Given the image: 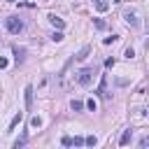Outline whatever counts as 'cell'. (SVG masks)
Listing matches in <instances>:
<instances>
[{"label": "cell", "mask_w": 149, "mask_h": 149, "mask_svg": "<svg viewBox=\"0 0 149 149\" xmlns=\"http://www.w3.org/2000/svg\"><path fill=\"white\" fill-rule=\"evenodd\" d=\"M74 74H77V84H79V86H88L91 79H93V74H95V70H93V68H81V70L74 72Z\"/></svg>", "instance_id": "obj_1"}, {"label": "cell", "mask_w": 149, "mask_h": 149, "mask_svg": "<svg viewBox=\"0 0 149 149\" xmlns=\"http://www.w3.org/2000/svg\"><path fill=\"white\" fill-rule=\"evenodd\" d=\"M5 26H7V30L14 33V35L23 30V21H21L19 16H7V19H5Z\"/></svg>", "instance_id": "obj_2"}, {"label": "cell", "mask_w": 149, "mask_h": 149, "mask_svg": "<svg viewBox=\"0 0 149 149\" xmlns=\"http://www.w3.org/2000/svg\"><path fill=\"white\" fill-rule=\"evenodd\" d=\"M95 93H98L100 98H105V100H109V98H112V95L107 93V77H105V74H102V79H100V86H98V91H95Z\"/></svg>", "instance_id": "obj_3"}, {"label": "cell", "mask_w": 149, "mask_h": 149, "mask_svg": "<svg viewBox=\"0 0 149 149\" xmlns=\"http://www.w3.org/2000/svg\"><path fill=\"white\" fill-rule=\"evenodd\" d=\"M123 19H126V23H128L130 28H137V26H140V21H137V14H135V12H130V9L123 14Z\"/></svg>", "instance_id": "obj_4"}, {"label": "cell", "mask_w": 149, "mask_h": 149, "mask_svg": "<svg viewBox=\"0 0 149 149\" xmlns=\"http://www.w3.org/2000/svg\"><path fill=\"white\" fill-rule=\"evenodd\" d=\"M23 98H26V109H30L33 107V86L30 84L23 88Z\"/></svg>", "instance_id": "obj_5"}, {"label": "cell", "mask_w": 149, "mask_h": 149, "mask_svg": "<svg viewBox=\"0 0 149 149\" xmlns=\"http://www.w3.org/2000/svg\"><path fill=\"white\" fill-rule=\"evenodd\" d=\"M49 21H51V23H54L58 30H63V28H65V21H63L61 16H56V14H49Z\"/></svg>", "instance_id": "obj_6"}, {"label": "cell", "mask_w": 149, "mask_h": 149, "mask_svg": "<svg viewBox=\"0 0 149 149\" xmlns=\"http://www.w3.org/2000/svg\"><path fill=\"white\" fill-rule=\"evenodd\" d=\"M130 140H133V130L128 128V130H123V135H121L119 144H121V147H126V144H130Z\"/></svg>", "instance_id": "obj_7"}, {"label": "cell", "mask_w": 149, "mask_h": 149, "mask_svg": "<svg viewBox=\"0 0 149 149\" xmlns=\"http://www.w3.org/2000/svg\"><path fill=\"white\" fill-rule=\"evenodd\" d=\"M88 54H91V47L86 44V47H81V49H79V51L74 54V58H77V61H84V58H86Z\"/></svg>", "instance_id": "obj_8"}, {"label": "cell", "mask_w": 149, "mask_h": 149, "mask_svg": "<svg viewBox=\"0 0 149 149\" xmlns=\"http://www.w3.org/2000/svg\"><path fill=\"white\" fill-rule=\"evenodd\" d=\"M19 123H21V112H19V114H14V116H12V121H9V128H7V133H12V130H14V128H16V126H19Z\"/></svg>", "instance_id": "obj_9"}, {"label": "cell", "mask_w": 149, "mask_h": 149, "mask_svg": "<svg viewBox=\"0 0 149 149\" xmlns=\"http://www.w3.org/2000/svg\"><path fill=\"white\" fill-rule=\"evenodd\" d=\"M93 5H95V9H98V12H107V7H109L105 0H93Z\"/></svg>", "instance_id": "obj_10"}, {"label": "cell", "mask_w": 149, "mask_h": 149, "mask_svg": "<svg viewBox=\"0 0 149 149\" xmlns=\"http://www.w3.org/2000/svg\"><path fill=\"white\" fill-rule=\"evenodd\" d=\"M26 140H28V133H23V135H21V137H19V140L14 142V149H21V147L26 144Z\"/></svg>", "instance_id": "obj_11"}, {"label": "cell", "mask_w": 149, "mask_h": 149, "mask_svg": "<svg viewBox=\"0 0 149 149\" xmlns=\"http://www.w3.org/2000/svg\"><path fill=\"white\" fill-rule=\"evenodd\" d=\"M84 144H88V147H95V144H98V137H95V135H88V137H84Z\"/></svg>", "instance_id": "obj_12"}, {"label": "cell", "mask_w": 149, "mask_h": 149, "mask_svg": "<svg viewBox=\"0 0 149 149\" xmlns=\"http://www.w3.org/2000/svg\"><path fill=\"white\" fill-rule=\"evenodd\" d=\"M93 26H95L98 30H105V28H107V23H105L102 19H93Z\"/></svg>", "instance_id": "obj_13"}, {"label": "cell", "mask_w": 149, "mask_h": 149, "mask_svg": "<svg viewBox=\"0 0 149 149\" xmlns=\"http://www.w3.org/2000/svg\"><path fill=\"white\" fill-rule=\"evenodd\" d=\"M72 109H74V112H81V109H84V102H81V100H72Z\"/></svg>", "instance_id": "obj_14"}, {"label": "cell", "mask_w": 149, "mask_h": 149, "mask_svg": "<svg viewBox=\"0 0 149 149\" xmlns=\"http://www.w3.org/2000/svg\"><path fill=\"white\" fill-rule=\"evenodd\" d=\"M40 126H42V119L40 116H33L30 119V128H40Z\"/></svg>", "instance_id": "obj_15"}, {"label": "cell", "mask_w": 149, "mask_h": 149, "mask_svg": "<svg viewBox=\"0 0 149 149\" xmlns=\"http://www.w3.org/2000/svg\"><path fill=\"white\" fill-rule=\"evenodd\" d=\"M14 54H16V56H14L16 63H21V61H23V49H14Z\"/></svg>", "instance_id": "obj_16"}, {"label": "cell", "mask_w": 149, "mask_h": 149, "mask_svg": "<svg viewBox=\"0 0 149 149\" xmlns=\"http://www.w3.org/2000/svg\"><path fill=\"white\" fill-rule=\"evenodd\" d=\"M61 144H63V147H70V144H72V137L63 135V137H61Z\"/></svg>", "instance_id": "obj_17"}, {"label": "cell", "mask_w": 149, "mask_h": 149, "mask_svg": "<svg viewBox=\"0 0 149 149\" xmlns=\"http://www.w3.org/2000/svg\"><path fill=\"white\" fill-rule=\"evenodd\" d=\"M51 40H54V42H61V40H63V33H61V30H56V33L51 35Z\"/></svg>", "instance_id": "obj_18"}, {"label": "cell", "mask_w": 149, "mask_h": 149, "mask_svg": "<svg viewBox=\"0 0 149 149\" xmlns=\"http://www.w3.org/2000/svg\"><path fill=\"white\" fill-rule=\"evenodd\" d=\"M86 107H88V109H91V112H95V107H98V105H95V100H93V98H91V100H86Z\"/></svg>", "instance_id": "obj_19"}, {"label": "cell", "mask_w": 149, "mask_h": 149, "mask_svg": "<svg viewBox=\"0 0 149 149\" xmlns=\"http://www.w3.org/2000/svg\"><path fill=\"white\" fill-rule=\"evenodd\" d=\"M72 144H74V147H81V144H84V137H79V135L72 137Z\"/></svg>", "instance_id": "obj_20"}, {"label": "cell", "mask_w": 149, "mask_h": 149, "mask_svg": "<svg viewBox=\"0 0 149 149\" xmlns=\"http://www.w3.org/2000/svg\"><path fill=\"white\" fill-rule=\"evenodd\" d=\"M123 56H126V58H133V56H135V51H133V47H128V49H126V54H123Z\"/></svg>", "instance_id": "obj_21"}, {"label": "cell", "mask_w": 149, "mask_h": 149, "mask_svg": "<svg viewBox=\"0 0 149 149\" xmlns=\"http://www.w3.org/2000/svg\"><path fill=\"white\" fill-rule=\"evenodd\" d=\"M147 144H149V137H147V135H144V137H142V140H140V147H142V149H144V147H147Z\"/></svg>", "instance_id": "obj_22"}, {"label": "cell", "mask_w": 149, "mask_h": 149, "mask_svg": "<svg viewBox=\"0 0 149 149\" xmlns=\"http://www.w3.org/2000/svg\"><path fill=\"white\" fill-rule=\"evenodd\" d=\"M7 65H9V61H7V58H0V70H5Z\"/></svg>", "instance_id": "obj_23"}, {"label": "cell", "mask_w": 149, "mask_h": 149, "mask_svg": "<svg viewBox=\"0 0 149 149\" xmlns=\"http://www.w3.org/2000/svg\"><path fill=\"white\" fill-rule=\"evenodd\" d=\"M112 42H116V37H105L102 40V44H112Z\"/></svg>", "instance_id": "obj_24"}, {"label": "cell", "mask_w": 149, "mask_h": 149, "mask_svg": "<svg viewBox=\"0 0 149 149\" xmlns=\"http://www.w3.org/2000/svg\"><path fill=\"white\" fill-rule=\"evenodd\" d=\"M114 63H116L114 58H107V61H105V65H107V68H114Z\"/></svg>", "instance_id": "obj_25"}, {"label": "cell", "mask_w": 149, "mask_h": 149, "mask_svg": "<svg viewBox=\"0 0 149 149\" xmlns=\"http://www.w3.org/2000/svg\"><path fill=\"white\" fill-rule=\"evenodd\" d=\"M7 2H14V0H7Z\"/></svg>", "instance_id": "obj_26"}]
</instances>
